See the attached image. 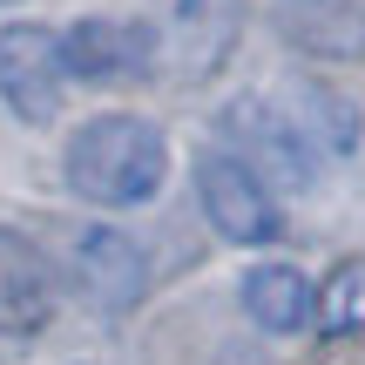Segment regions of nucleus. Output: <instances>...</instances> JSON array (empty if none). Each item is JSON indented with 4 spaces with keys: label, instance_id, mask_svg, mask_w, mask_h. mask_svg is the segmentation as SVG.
Listing matches in <instances>:
<instances>
[{
    "label": "nucleus",
    "instance_id": "f03ea898",
    "mask_svg": "<svg viewBox=\"0 0 365 365\" xmlns=\"http://www.w3.org/2000/svg\"><path fill=\"white\" fill-rule=\"evenodd\" d=\"M217 149L237 156L264 190H312L318 182V143L298 115H284L264 95H230L217 108Z\"/></svg>",
    "mask_w": 365,
    "mask_h": 365
},
{
    "label": "nucleus",
    "instance_id": "9b49d317",
    "mask_svg": "<svg viewBox=\"0 0 365 365\" xmlns=\"http://www.w3.org/2000/svg\"><path fill=\"white\" fill-rule=\"evenodd\" d=\"M318 325L331 339H359L365 331V257L331 264V277L318 284Z\"/></svg>",
    "mask_w": 365,
    "mask_h": 365
},
{
    "label": "nucleus",
    "instance_id": "423d86ee",
    "mask_svg": "<svg viewBox=\"0 0 365 365\" xmlns=\"http://www.w3.org/2000/svg\"><path fill=\"white\" fill-rule=\"evenodd\" d=\"M61 61H68V81L129 88L156 68V34L143 21H122V14H88V21L61 27Z\"/></svg>",
    "mask_w": 365,
    "mask_h": 365
},
{
    "label": "nucleus",
    "instance_id": "f257e3e1",
    "mask_svg": "<svg viewBox=\"0 0 365 365\" xmlns=\"http://www.w3.org/2000/svg\"><path fill=\"white\" fill-rule=\"evenodd\" d=\"M68 190L88 196L95 210H135L156 203L170 176V143L149 115H88L61 149Z\"/></svg>",
    "mask_w": 365,
    "mask_h": 365
},
{
    "label": "nucleus",
    "instance_id": "1a4fd4ad",
    "mask_svg": "<svg viewBox=\"0 0 365 365\" xmlns=\"http://www.w3.org/2000/svg\"><path fill=\"white\" fill-rule=\"evenodd\" d=\"M237 298H244V312H250V325L257 331H304V318L318 312V298H312V277L298 271V264H250L244 271V284H237Z\"/></svg>",
    "mask_w": 365,
    "mask_h": 365
},
{
    "label": "nucleus",
    "instance_id": "0eeeda50",
    "mask_svg": "<svg viewBox=\"0 0 365 365\" xmlns=\"http://www.w3.org/2000/svg\"><path fill=\"white\" fill-rule=\"evenodd\" d=\"M237 34H244V0H170L156 61H170L176 81H210L230 61Z\"/></svg>",
    "mask_w": 365,
    "mask_h": 365
},
{
    "label": "nucleus",
    "instance_id": "7ed1b4c3",
    "mask_svg": "<svg viewBox=\"0 0 365 365\" xmlns=\"http://www.w3.org/2000/svg\"><path fill=\"white\" fill-rule=\"evenodd\" d=\"M68 95V61H61V34L41 21H7L0 27V102L14 122L48 129L61 115Z\"/></svg>",
    "mask_w": 365,
    "mask_h": 365
},
{
    "label": "nucleus",
    "instance_id": "9d476101",
    "mask_svg": "<svg viewBox=\"0 0 365 365\" xmlns=\"http://www.w3.org/2000/svg\"><path fill=\"white\" fill-rule=\"evenodd\" d=\"M284 34L298 48H312V54L345 61V54L365 48V14L352 0H298V7H284Z\"/></svg>",
    "mask_w": 365,
    "mask_h": 365
},
{
    "label": "nucleus",
    "instance_id": "20e7f679",
    "mask_svg": "<svg viewBox=\"0 0 365 365\" xmlns=\"http://www.w3.org/2000/svg\"><path fill=\"white\" fill-rule=\"evenodd\" d=\"M196 203H203V217L217 223L223 244L257 250V244H277V237H284L277 196L264 190L237 156H223V149H203V156H196Z\"/></svg>",
    "mask_w": 365,
    "mask_h": 365
},
{
    "label": "nucleus",
    "instance_id": "39448f33",
    "mask_svg": "<svg viewBox=\"0 0 365 365\" xmlns=\"http://www.w3.org/2000/svg\"><path fill=\"white\" fill-rule=\"evenodd\" d=\"M68 277H75V291L95 312H135L149 291V257L115 223H81L68 237Z\"/></svg>",
    "mask_w": 365,
    "mask_h": 365
},
{
    "label": "nucleus",
    "instance_id": "6e6552de",
    "mask_svg": "<svg viewBox=\"0 0 365 365\" xmlns=\"http://www.w3.org/2000/svg\"><path fill=\"white\" fill-rule=\"evenodd\" d=\"M54 318V264L34 237L0 223V339H34Z\"/></svg>",
    "mask_w": 365,
    "mask_h": 365
}]
</instances>
